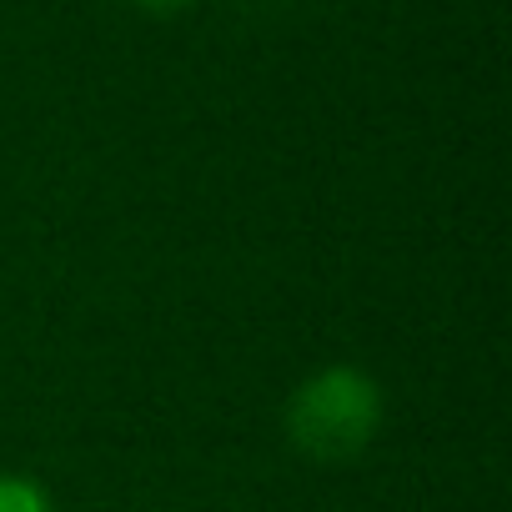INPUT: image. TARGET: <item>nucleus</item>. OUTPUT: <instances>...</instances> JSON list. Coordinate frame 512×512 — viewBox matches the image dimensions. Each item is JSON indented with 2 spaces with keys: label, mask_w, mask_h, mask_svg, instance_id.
<instances>
[{
  "label": "nucleus",
  "mask_w": 512,
  "mask_h": 512,
  "mask_svg": "<svg viewBox=\"0 0 512 512\" xmlns=\"http://www.w3.org/2000/svg\"><path fill=\"white\" fill-rule=\"evenodd\" d=\"M136 6H146V11H161V16H171V11L191 6V0H136Z\"/></svg>",
  "instance_id": "nucleus-3"
},
{
  "label": "nucleus",
  "mask_w": 512,
  "mask_h": 512,
  "mask_svg": "<svg viewBox=\"0 0 512 512\" xmlns=\"http://www.w3.org/2000/svg\"><path fill=\"white\" fill-rule=\"evenodd\" d=\"M0 512H51L46 492L31 482V477H0Z\"/></svg>",
  "instance_id": "nucleus-2"
},
{
  "label": "nucleus",
  "mask_w": 512,
  "mask_h": 512,
  "mask_svg": "<svg viewBox=\"0 0 512 512\" xmlns=\"http://www.w3.org/2000/svg\"><path fill=\"white\" fill-rule=\"evenodd\" d=\"M382 427V387L362 367H322L287 402V437L307 462L342 467Z\"/></svg>",
  "instance_id": "nucleus-1"
}]
</instances>
